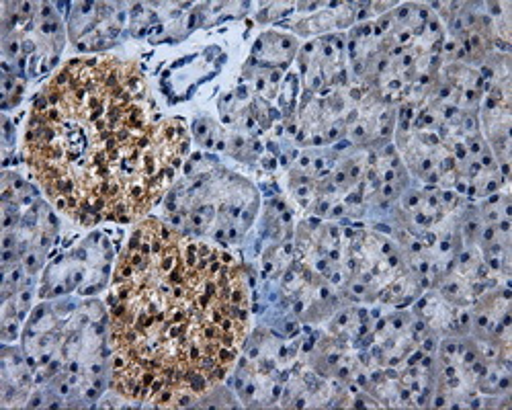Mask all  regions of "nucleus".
Returning a JSON list of instances; mask_svg holds the SVG:
<instances>
[{"label": "nucleus", "instance_id": "nucleus-1", "mask_svg": "<svg viewBox=\"0 0 512 410\" xmlns=\"http://www.w3.org/2000/svg\"><path fill=\"white\" fill-rule=\"evenodd\" d=\"M113 341L136 361L140 388L162 404H189L234 361L246 326L244 292L230 259L183 242L154 220L134 234L117 269Z\"/></svg>", "mask_w": 512, "mask_h": 410}, {"label": "nucleus", "instance_id": "nucleus-2", "mask_svg": "<svg viewBox=\"0 0 512 410\" xmlns=\"http://www.w3.org/2000/svg\"><path fill=\"white\" fill-rule=\"evenodd\" d=\"M130 66L72 62L35 103L27 148L58 208L84 224L127 222L144 212L164 167L150 150V128Z\"/></svg>", "mask_w": 512, "mask_h": 410}]
</instances>
